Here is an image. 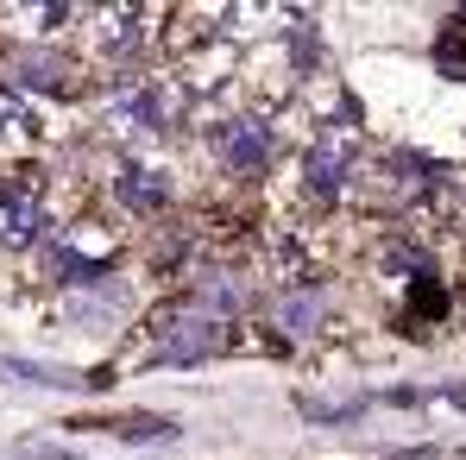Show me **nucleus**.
Instances as JSON below:
<instances>
[{"label":"nucleus","mask_w":466,"mask_h":460,"mask_svg":"<svg viewBox=\"0 0 466 460\" xmlns=\"http://www.w3.org/2000/svg\"><path fill=\"white\" fill-rule=\"evenodd\" d=\"M448 404H454V410H466V384H448Z\"/></svg>","instance_id":"nucleus-14"},{"label":"nucleus","mask_w":466,"mask_h":460,"mask_svg":"<svg viewBox=\"0 0 466 460\" xmlns=\"http://www.w3.org/2000/svg\"><path fill=\"white\" fill-rule=\"evenodd\" d=\"M19 460H76V455H70V448H32V442H25Z\"/></svg>","instance_id":"nucleus-13"},{"label":"nucleus","mask_w":466,"mask_h":460,"mask_svg":"<svg viewBox=\"0 0 466 460\" xmlns=\"http://www.w3.org/2000/svg\"><path fill=\"white\" fill-rule=\"evenodd\" d=\"M82 57L70 45H57V38H25L19 51H13V64H6V88H19L25 101H38V95H57V101H70L82 95Z\"/></svg>","instance_id":"nucleus-4"},{"label":"nucleus","mask_w":466,"mask_h":460,"mask_svg":"<svg viewBox=\"0 0 466 460\" xmlns=\"http://www.w3.org/2000/svg\"><path fill=\"white\" fill-rule=\"evenodd\" d=\"M448 303H454V297H448V284H441L435 271H429V278H410V284H403V328L441 322V315H448Z\"/></svg>","instance_id":"nucleus-8"},{"label":"nucleus","mask_w":466,"mask_h":460,"mask_svg":"<svg viewBox=\"0 0 466 460\" xmlns=\"http://www.w3.org/2000/svg\"><path fill=\"white\" fill-rule=\"evenodd\" d=\"M435 70L454 77V82L466 77V26H448V32L435 38Z\"/></svg>","instance_id":"nucleus-10"},{"label":"nucleus","mask_w":466,"mask_h":460,"mask_svg":"<svg viewBox=\"0 0 466 460\" xmlns=\"http://www.w3.org/2000/svg\"><path fill=\"white\" fill-rule=\"evenodd\" d=\"M76 429H107V435H127V442H139V435H170L164 416H88Z\"/></svg>","instance_id":"nucleus-9"},{"label":"nucleus","mask_w":466,"mask_h":460,"mask_svg":"<svg viewBox=\"0 0 466 460\" xmlns=\"http://www.w3.org/2000/svg\"><path fill=\"white\" fill-rule=\"evenodd\" d=\"M38 146H45V107L0 82V164H19V158L38 152Z\"/></svg>","instance_id":"nucleus-7"},{"label":"nucleus","mask_w":466,"mask_h":460,"mask_svg":"<svg viewBox=\"0 0 466 460\" xmlns=\"http://www.w3.org/2000/svg\"><path fill=\"white\" fill-rule=\"evenodd\" d=\"M170 202H177V183H170V170H157L152 158H127L114 170V209L120 215L146 221V215H170Z\"/></svg>","instance_id":"nucleus-5"},{"label":"nucleus","mask_w":466,"mask_h":460,"mask_svg":"<svg viewBox=\"0 0 466 460\" xmlns=\"http://www.w3.org/2000/svg\"><path fill=\"white\" fill-rule=\"evenodd\" d=\"M360 164H366V146L347 127H315L303 139V152H297V215L303 221H328L353 196Z\"/></svg>","instance_id":"nucleus-1"},{"label":"nucleus","mask_w":466,"mask_h":460,"mask_svg":"<svg viewBox=\"0 0 466 460\" xmlns=\"http://www.w3.org/2000/svg\"><path fill=\"white\" fill-rule=\"evenodd\" d=\"M0 379H19V384H82L76 373H57V366H32V360H0Z\"/></svg>","instance_id":"nucleus-11"},{"label":"nucleus","mask_w":466,"mask_h":460,"mask_svg":"<svg viewBox=\"0 0 466 460\" xmlns=\"http://www.w3.org/2000/svg\"><path fill=\"white\" fill-rule=\"evenodd\" d=\"M157 347L146 353L152 366H202V360H221L239 347V322H221L196 303H170L157 315Z\"/></svg>","instance_id":"nucleus-3"},{"label":"nucleus","mask_w":466,"mask_h":460,"mask_svg":"<svg viewBox=\"0 0 466 460\" xmlns=\"http://www.w3.org/2000/svg\"><path fill=\"white\" fill-rule=\"evenodd\" d=\"M297 410H303L309 423H353V416H360V404H315V397H303Z\"/></svg>","instance_id":"nucleus-12"},{"label":"nucleus","mask_w":466,"mask_h":460,"mask_svg":"<svg viewBox=\"0 0 466 460\" xmlns=\"http://www.w3.org/2000/svg\"><path fill=\"white\" fill-rule=\"evenodd\" d=\"M328 328H334V291H321V284L278 291V303H271V334H284V347H290V341H321Z\"/></svg>","instance_id":"nucleus-6"},{"label":"nucleus","mask_w":466,"mask_h":460,"mask_svg":"<svg viewBox=\"0 0 466 460\" xmlns=\"http://www.w3.org/2000/svg\"><path fill=\"white\" fill-rule=\"evenodd\" d=\"M202 139H208V158H215L228 177H265V170L278 164V152H284V127H278V114L258 107V101L221 107Z\"/></svg>","instance_id":"nucleus-2"}]
</instances>
